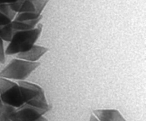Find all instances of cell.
Returning a JSON list of instances; mask_svg holds the SVG:
<instances>
[{
  "label": "cell",
  "mask_w": 146,
  "mask_h": 121,
  "mask_svg": "<svg viewBox=\"0 0 146 121\" xmlns=\"http://www.w3.org/2000/svg\"><path fill=\"white\" fill-rule=\"evenodd\" d=\"M94 115L100 121H126L121 113L115 109L95 110Z\"/></svg>",
  "instance_id": "9"
},
{
  "label": "cell",
  "mask_w": 146,
  "mask_h": 121,
  "mask_svg": "<svg viewBox=\"0 0 146 121\" xmlns=\"http://www.w3.org/2000/svg\"><path fill=\"white\" fill-rule=\"evenodd\" d=\"M49 0H26L14 20H34L42 16L41 13Z\"/></svg>",
  "instance_id": "5"
},
{
  "label": "cell",
  "mask_w": 146,
  "mask_h": 121,
  "mask_svg": "<svg viewBox=\"0 0 146 121\" xmlns=\"http://www.w3.org/2000/svg\"><path fill=\"white\" fill-rule=\"evenodd\" d=\"M47 51H48V48L46 47L34 45L29 50L17 54V58H19V59L29 61V62H36Z\"/></svg>",
  "instance_id": "8"
},
{
  "label": "cell",
  "mask_w": 146,
  "mask_h": 121,
  "mask_svg": "<svg viewBox=\"0 0 146 121\" xmlns=\"http://www.w3.org/2000/svg\"><path fill=\"white\" fill-rule=\"evenodd\" d=\"M18 84L24 103L39 109L50 110L45 94L41 86L25 81H19Z\"/></svg>",
  "instance_id": "3"
},
{
  "label": "cell",
  "mask_w": 146,
  "mask_h": 121,
  "mask_svg": "<svg viewBox=\"0 0 146 121\" xmlns=\"http://www.w3.org/2000/svg\"><path fill=\"white\" fill-rule=\"evenodd\" d=\"M42 16L34 20H27V21H17L13 20L11 22L13 32L20 31H29V30L34 29L36 26L39 24Z\"/></svg>",
  "instance_id": "10"
},
{
  "label": "cell",
  "mask_w": 146,
  "mask_h": 121,
  "mask_svg": "<svg viewBox=\"0 0 146 121\" xmlns=\"http://www.w3.org/2000/svg\"><path fill=\"white\" fill-rule=\"evenodd\" d=\"M17 0H0V4H11Z\"/></svg>",
  "instance_id": "14"
},
{
  "label": "cell",
  "mask_w": 146,
  "mask_h": 121,
  "mask_svg": "<svg viewBox=\"0 0 146 121\" xmlns=\"http://www.w3.org/2000/svg\"><path fill=\"white\" fill-rule=\"evenodd\" d=\"M2 106H3V103H2V102H1V98H0V109L2 107Z\"/></svg>",
  "instance_id": "16"
},
{
  "label": "cell",
  "mask_w": 146,
  "mask_h": 121,
  "mask_svg": "<svg viewBox=\"0 0 146 121\" xmlns=\"http://www.w3.org/2000/svg\"><path fill=\"white\" fill-rule=\"evenodd\" d=\"M25 1L26 0H17L15 2L9 4V6L11 9H12V11H14V12L17 14L19 11V10L21 9V7H22V5L24 4Z\"/></svg>",
  "instance_id": "12"
},
{
  "label": "cell",
  "mask_w": 146,
  "mask_h": 121,
  "mask_svg": "<svg viewBox=\"0 0 146 121\" xmlns=\"http://www.w3.org/2000/svg\"><path fill=\"white\" fill-rule=\"evenodd\" d=\"M16 108L9 105L3 104L2 107L0 109V121H5L9 119L10 116L15 111Z\"/></svg>",
  "instance_id": "11"
},
{
  "label": "cell",
  "mask_w": 146,
  "mask_h": 121,
  "mask_svg": "<svg viewBox=\"0 0 146 121\" xmlns=\"http://www.w3.org/2000/svg\"><path fill=\"white\" fill-rule=\"evenodd\" d=\"M0 98L3 104L16 109L24 103L18 84L2 77H0Z\"/></svg>",
  "instance_id": "4"
},
{
  "label": "cell",
  "mask_w": 146,
  "mask_h": 121,
  "mask_svg": "<svg viewBox=\"0 0 146 121\" xmlns=\"http://www.w3.org/2000/svg\"><path fill=\"white\" fill-rule=\"evenodd\" d=\"M3 40L0 38V63L4 64L5 62V50L4 48Z\"/></svg>",
  "instance_id": "13"
},
{
  "label": "cell",
  "mask_w": 146,
  "mask_h": 121,
  "mask_svg": "<svg viewBox=\"0 0 146 121\" xmlns=\"http://www.w3.org/2000/svg\"><path fill=\"white\" fill-rule=\"evenodd\" d=\"M40 65L39 62H32L16 58L0 72V77L7 79L24 81Z\"/></svg>",
  "instance_id": "2"
},
{
  "label": "cell",
  "mask_w": 146,
  "mask_h": 121,
  "mask_svg": "<svg viewBox=\"0 0 146 121\" xmlns=\"http://www.w3.org/2000/svg\"><path fill=\"white\" fill-rule=\"evenodd\" d=\"M42 28V24H38L34 29L14 32L5 50L6 55H17L31 49L39 38Z\"/></svg>",
  "instance_id": "1"
},
{
  "label": "cell",
  "mask_w": 146,
  "mask_h": 121,
  "mask_svg": "<svg viewBox=\"0 0 146 121\" xmlns=\"http://www.w3.org/2000/svg\"><path fill=\"white\" fill-rule=\"evenodd\" d=\"M13 19L0 10V38L4 41L9 42L13 33L11 22Z\"/></svg>",
  "instance_id": "7"
},
{
  "label": "cell",
  "mask_w": 146,
  "mask_h": 121,
  "mask_svg": "<svg viewBox=\"0 0 146 121\" xmlns=\"http://www.w3.org/2000/svg\"><path fill=\"white\" fill-rule=\"evenodd\" d=\"M90 121H100V120H98V119L97 118L94 114H92L91 116V118H90Z\"/></svg>",
  "instance_id": "15"
},
{
  "label": "cell",
  "mask_w": 146,
  "mask_h": 121,
  "mask_svg": "<svg viewBox=\"0 0 146 121\" xmlns=\"http://www.w3.org/2000/svg\"><path fill=\"white\" fill-rule=\"evenodd\" d=\"M5 121H11V120H9V119H7V120H6Z\"/></svg>",
  "instance_id": "17"
},
{
  "label": "cell",
  "mask_w": 146,
  "mask_h": 121,
  "mask_svg": "<svg viewBox=\"0 0 146 121\" xmlns=\"http://www.w3.org/2000/svg\"><path fill=\"white\" fill-rule=\"evenodd\" d=\"M48 111L46 109H39L24 103L17 108L10 116L11 121H48L44 116Z\"/></svg>",
  "instance_id": "6"
}]
</instances>
